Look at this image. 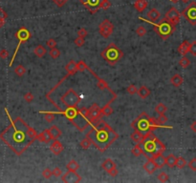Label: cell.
<instances>
[{"label": "cell", "mask_w": 196, "mask_h": 183, "mask_svg": "<svg viewBox=\"0 0 196 183\" xmlns=\"http://www.w3.org/2000/svg\"><path fill=\"white\" fill-rule=\"evenodd\" d=\"M5 113L9 118L10 124L0 134V139L15 155L21 156L36 140L37 133L21 117L17 116L13 119L7 108H5Z\"/></svg>", "instance_id": "6da1fadb"}, {"label": "cell", "mask_w": 196, "mask_h": 183, "mask_svg": "<svg viewBox=\"0 0 196 183\" xmlns=\"http://www.w3.org/2000/svg\"><path fill=\"white\" fill-rule=\"evenodd\" d=\"M86 137L91 139L92 144L100 153H104L119 138V134L100 119L99 122L91 125V130L86 134Z\"/></svg>", "instance_id": "7a4b0ae2"}, {"label": "cell", "mask_w": 196, "mask_h": 183, "mask_svg": "<svg viewBox=\"0 0 196 183\" xmlns=\"http://www.w3.org/2000/svg\"><path fill=\"white\" fill-rule=\"evenodd\" d=\"M55 114L63 115L67 118V120L71 122L80 132L85 131L90 126V121L88 119V109L85 107H68L61 112H57Z\"/></svg>", "instance_id": "3957f363"}, {"label": "cell", "mask_w": 196, "mask_h": 183, "mask_svg": "<svg viewBox=\"0 0 196 183\" xmlns=\"http://www.w3.org/2000/svg\"><path fill=\"white\" fill-rule=\"evenodd\" d=\"M139 144L143 150V154L147 159H152L155 156L163 154L166 151V146L155 136L153 132L145 134L144 139Z\"/></svg>", "instance_id": "277c9868"}, {"label": "cell", "mask_w": 196, "mask_h": 183, "mask_svg": "<svg viewBox=\"0 0 196 183\" xmlns=\"http://www.w3.org/2000/svg\"><path fill=\"white\" fill-rule=\"evenodd\" d=\"M131 127L134 130L139 131L140 133H142L144 136L147 133H151L155 131L157 128H168V129H172L171 126H166L160 124L157 119L154 117H150L145 112H143L142 114H140L137 118H135L134 120L131 122Z\"/></svg>", "instance_id": "5b68a950"}, {"label": "cell", "mask_w": 196, "mask_h": 183, "mask_svg": "<svg viewBox=\"0 0 196 183\" xmlns=\"http://www.w3.org/2000/svg\"><path fill=\"white\" fill-rule=\"evenodd\" d=\"M81 100V95L74 89L69 88L66 90L65 93L60 95V98L58 100L60 104H58L56 108L58 110V112H61V111H63L68 107H77Z\"/></svg>", "instance_id": "8992f818"}, {"label": "cell", "mask_w": 196, "mask_h": 183, "mask_svg": "<svg viewBox=\"0 0 196 183\" xmlns=\"http://www.w3.org/2000/svg\"><path fill=\"white\" fill-rule=\"evenodd\" d=\"M100 57H103L109 65H115L121 60L123 57V53L119 47H117L116 44L110 43L105 49L100 53Z\"/></svg>", "instance_id": "52a82bcc"}, {"label": "cell", "mask_w": 196, "mask_h": 183, "mask_svg": "<svg viewBox=\"0 0 196 183\" xmlns=\"http://www.w3.org/2000/svg\"><path fill=\"white\" fill-rule=\"evenodd\" d=\"M151 23V22H148ZM153 29L156 31V34L158 35L163 40H167L168 39L169 36H171V35L174 33L176 30V26L174 24H172L170 21H168L166 18H163L159 23H155L153 22Z\"/></svg>", "instance_id": "ba28073f"}, {"label": "cell", "mask_w": 196, "mask_h": 183, "mask_svg": "<svg viewBox=\"0 0 196 183\" xmlns=\"http://www.w3.org/2000/svg\"><path fill=\"white\" fill-rule=\"evenodd\" d=\"M14 35H15V37H17V39L18 40V43H17V48H15V51H14V53H13V54L12 59H11V62H10V64H9L10 67L13 65V63L15 57H17V53H18V51H19V48H20V46H21V44L27 42V41L29 40V39H30L31 37H32V35H31V31H30L27 28H25V27H21V28L17 31V33H15Z\"/></svg>", "instance_id": "9c48e42d"}, {"label": "cell", "mask_w": 196, "mask_h": 183, "mask_svg": "<svg viewBox=\"0 0 196 183\" xmlns=\"http://www.w3.org/2000/svg\"><path fill=\"white\" fill-rule=\"evenodd\" d=\"M182 16L189 22L190 25H196V2H191L187 5L182 12Z\"/></svg>", "instance_id": "30bf717a"}, {"label": "cell", "mask_w": 196, "mask_h": 183, "mask_svg": "<svg viewBox=\"0 0 196 183\" xmlns=\"http://www.w3.org/2000/svg\"><path fill=\"white\" fill-rule=\"evenodd\" d=\"M103 115L100 114V108L97 103H93L88 109V119L90 121V126L99 122Z\"/></svg>", "instance_id": "8fae6325"}, {"label": "cell", "mask_w": 196, "mask_h": 183, "mask_svg": "<svg viewBox=\"0 0 196 183\" xmlns=\"http://www.w3.org/2000/svg\"><path fill=\"white\" fill-rule=\"evenodd\" d=\"M104 0H80V3L90 13H96L100 9Z\"/></svg>", "instance_id": "7c38bea8"}, {"label": "cell", "mask_w": 196, "mask_h": 183, "mask_svg": "<svg viewBox=\"0 0 196 183\" xmlns=\"http://www.w3.org/2000/svg\"><path fill=\"white\" fill-rule=\"evenodd\" d=\"M113 30L114 25L109 19H104L99 25V34L104 38H108L113 33Z\"/></svg>", "instance_id": "4fadbf2b"}, {"label": "cell", "mask_w": 196, "mask_h": 183, "mask_svg": "<svg viewBox=\"0 0 196 183\" xmlns=\"http://www.w3.org/2000/svg\"><path fill=\"white\" fill-rule=\"evenodd\" d=\"M87 71H89V73H91L92 75H93V76L96 78V80H97V87L100 89V90H101V91H104V90H108L109 92H110V93L112 94V97H115V98H117V94H116V93L115 92H113L111 89H110V87L108 86V84L104 80V79H101L100 77H99L98 75H97V74L95 73V71H94L92 69H90L89 67L87 68Z\"/></svg>", "instance_id": "5bb4252c"}, {"label": "cell", "mask_w": 196, "mask_h": 183, "mask_svg": "<svg viewBox=\"0 0 196 183\" xmlns=\"http://www.w3.org/2000/svg\"><path fill=\"white\" fill-rule=\"evenodd\" d=\"M180 17H181V13L178 12L176 8L172 7L167 12V13L164 14V18L170 21L172 24H174L175 26H177L180 22Z\"/></svg>", "instance_id": "9a60e30c"}, {"label": "cell", "mask_w": 196, "mask_h": 183, "mask_svg": "<svg viewBox=\"0 0 196 183\" xmlns=\"http://www.w3.org/2000/svg\"><path fill=\"white\" fill-rule=\"evenodd\" d=\"M61 180L65 183H77L81 181V177L77 171H67V173L61 177Z\"/></svg>", "instance_id": "2e32d148"}, {"label": "cell", "mask_w": 196, "mask_h": 183, "mask_svg": "<svg viewBox=\"0 0 196 183\" xmlns=\"http://www.w3.org/2000/svg\"><path fill=\"white\" fill-rule=\"evenodd\" d=\"M146 17L148 18V20H146V19H145V18H142V17H140V19L141 20H144V21H145V22H151V23H153V22H156L157 20H159L160 19V17H161V13H160V12L157 10V9H151V10H149L147 12V13H146Z\"/></svg>", "instance_id": "e0dca14e"}, {"label": "cell", "mask_w": 196, "mask_h": 183, "mask_svg": "<svg viewBox=\"0 0 196 183\" xmlns=\"http://www.w3.org/2000/svg\"><path fill=\"white\" fill-rule=\"evenodd\" d=\"M63 150H64L63 145H62V143L58 139H55L54 142L52 143V145L50 146V151L56 156H58L59 154H61L63 152Z\"/></svg>", "instance_id": "ac0fdd59"}, {"label": "cell", "mask_w": 196, "mask_h": 183, "mask_svg": "<svg viewBox=\"0 0 196 183\" xmlns=\"http://www.w3.org/2000/svg\"><path fill=\"white\" fill-rule=\"evenodd\" d=\"M36 140L40 141L42 143H49L52 139V136L50 134V130L49 129H45L44 131H42L40 134H37Z\"/></svg>", "instance_id": "d6986e66"}, {"label": "cell", "mask_w": 196, "mask_h": 183, "mask_svg": "<svg viewBox=\"0 0 196 183\" xmlns=\"http://www.w3.org/2000/svg\"><path fill=\"white\" fill-rule=\"evenodd\" d=\"M116 98L115 97H112L110 99V101H109L106 105H104L103 108H100V114L103 116H109V115H111L112 113H113V109L111 108V103L113 101H115Z\"/></svg>", "instance_id": "ffe728a7"}, {"label": "cell", "mask_w": 196, "mask_h": 183, "mask_svg": "<svg viewBox=\"0 0 196 183\" xmlns=\"http://www.w3.org/2000/svg\"><path fill=\"white\" fill-rule=\"evenodd\" d=\"M101 168H103L106 173H109L112 169L116 168V163L112 158H105L101 164Z\"/></svg>", "instance_id": "44dd1931"}, {"label": "cell", "mask_w": 196, "mask_h": 183, "mask_svg": "<svg viewBox=\"0 0 196 183\" xmlns=\"http://www.w3.org/2000/svg\"><path fill=\"white\" fill-rule=\"evenodd\" d=\"M144 170L147 173V174H152L156 172V170L158 169L157 168V166L156 164L154 163V161L152 159H148V161H146V163L144 165Z\"/></svg>", "instance_id": "7402d4cb"}, {"label": "cell", "mask_w": 196, "mask_h": 183, "mask_svg": "<svg viewBox=\"0 0 196 183\" xmlns=\"http://www.w3.org/2000/svg\"><path fill=\"white\" fill-rule=\"evenodd\" d=\"M65 71L67 75H73L77 71V62H75L74 60H70L67 65L65 66Z\"/></svg>", "instance_id": "603a6c76"}, {"label": "cell", "mask_w": 196, "mask_h": 183, "mask_svg": "<svg viewBox=\"0 0 196 183\" xmlns=\"http://www.w3.org/2000/svg\"><path fill=\"white\" fill-rule=\"evenodd\" d=\"M190 43L187 41V40H184L181 44L179 45V47H178V53L182 55V57H185V55L189 53V51H190Z\"/></svg>", "instance_id": "cb8c5ba5"}, {"label": "cell", "mask_w": 196, "mask_h": 183, "mask_svg": "<svg viewBox=\"0 0 196 183\" xmlns=\"http://www.w3.org/2000/svg\"><path fill=\"white\" fill-rule=\"evenodd\" d=\"M152 160L154 161V163L156 164L157 168H158V169L163 168V167L166 165V157L163 156V154H159V155L155 156L152 158Z\"/></svg>", "instance_id": "d4e9b609"}, {"label": "cell", "mask_w": 196, "mask_h": 183, "mask_svg": "<svg viewBox=\"0 0 196 183\" xmlns=\"http://www.w3.org/2000/svg\"><path fill=\"white\" fill-rule=\"evenodd\" d=\"M147 5L148 3L146 0H136L134 3V8L138 13H143L147 8Z\"/></svg>", "instance_id": "484cf974"}, {"label": "cell", "mask_w": 196, "mask_h": 183, "mask_svg": "<svg viewBox=\"0 0 196 183\" xmlns=\"http://www.w3.org/2000/svg\"><path fill=\"white\" fill-rule=\"evenodd\" d=\"M184 82V79L182 77L181 75L179 74H175L174 75H172L171 78H170V83L173 85L174 87H176V88H178V87H180Z\"/></svg>", "instance_id": "4316f807"}, {"label": "cell", "mask_w": 196, "mask_h": 183, "mask_svg": "<svg viewBox=\"0 0 196 183\" xmlns=\"http://www.w3.org/2000/svg\"><path fill=\"white\" fill-rule=\"evenodd\" d=\"M137 93H138V95L141 98L145 99V98H147L148 97H149V94L151 93V92L146 86H141L140 89H138V91H137Z\"/></svg>", "instance_id": "83f0119b"}, {"label": "cell", "mask_w": 196, "mask_h": 183, "mask_svg": "<svg viewBox=\"0 0 196 183\" xmlns=\"http://www.w3.org/2000/svg\"><path fill=\"white\" fill-rule=\"evenodd\" d=\"M34 53L36 54V57H38V58H42L44 57V55L47 53V50L46 48L42 45H37L35 50H34Z\"/></svg>", "instance_id": "f1b7e54d"}, {"label": "cell", "mask_w": 196, "mask_h": 183, "mask_svg": "<svg viewBox=\"0 0 196 183\" xmlns=\"http://www.w3.org/2000/svg\"><path fill=\"white\" fill-rule=\"evenodd\" d=\"M49 130H50V134H51V136H52V139L53 140L58 139L61 136V134H62L61 130L58 128V126H56V125L51 126Z\"/></svg>", "instance_id": "f546056e"}, {"label": "cell", "mask_w": 196, "mask_h": 183, "mask_svg": "<svg viewBox=\"0 0 196 183\" xmlns=\"http://www.w3.org/2000/svg\"><path fill=\"white\" fill-rule=\"evenodd\" d=\"M130 138L132 139V141H134L135 143H140L144 139V134L142 133H140L137 130H134L131 134H130Z\"/></svg>", "instance_id": "4dcf8cb0"}, {"label": "cell", "mask_w": 196, "mask_h": 183, "mask_svg": "<svg viewBox=\"0 0 196 183\" xmlns=\"http://www.w3.org/2000/svg\"><path fill=\"white\" fill-rule=\"evenodd\" d=\"M176 156L173 154H170L166 157V164L169 167V168H173L175 167V163H176Z\"/></svg>", "instance_id": "1f68e13d"}, {"label": "cell", "mask_w": 196, "mask_h": 183, "mask_svg": "<svg viewBox=\"0 0 196 183\" xmlns=\"http://www.w3.org/2000/svg\"><path fill=\"white\" fill-rule=\"evenodd\" d=\"M39 114H42V115H44V118H45V120L47 121V122H49V123H51V122H53L54 120H55V118H56V114H55L54 112H39Z\"/></svg>", "instance_id": "d6a6232c"}, {"label": "cell", "mask_w": 196, "mask_h": 183, "mask_svg": "<svg viewBox=\"0 0 196 183\" xmlns=\"http://www.w3.org/2000/svg\"><path fill=\"white\" fill-rule=\"evenodd\" d=\"M26 71H27L26 68H25L24 66H23V65H21V64L14 68V73H15V75H18V76H20V77L24 76L25 74H26Z\"/></svg>", "instance_id": "836d02e7"}, {"label": "cell", "mask_w": 196, "mask_h": 183, "mask_svg": "<svg viewBox=\"0 0 196 183\" xmlns=\"http://www.w3.org/2000/svg\"><path fill=\"white\" fill-rule=\"evenodd\" d=\"M78 168H80V165H78V163L76 160H74V159L70 160L68 162V164L66 165L67 171H77Z\"/></svg>", "instance_id": "e575fe53"}, {"label": "cell", "mask_w": 196, "mask_h": 183, "mask_svg": "<svg viewBox=\"0 0 196 183\" xmlns=\"http://www.w3.org/2000/svg\"><path fill=\"white\" fill-rule=\"evenodd\" d=\"M92 145H93V144H92V141H91V139L88 138V137H85L83 140H81V141L80 142V146H81V148L83 149V150L89 149Z\"/></svg>", "instance_id": "d590c367"}, {"label": "cell", "mask_w": 196, "mask_h": 183, "mask_svg": "<svg viewBox=\"0 0 196 183\" xmlns=\"http://www.w3.org/2000/svg\"><path fill=\"white\" fill-rule=\"evenodd\" d=\"M167 111H168L167 106L164 104H163V103H159V104H157L155 107V112L158 115H163V114L166 113Z\"/></svg>", "instance_id": "8d00e7d4"}, {"label": "cell", "mask_w": 196, "mask_h": 183, "mask_svg": "<svg viewBox=\"0 0 196 183\" xmlns=\"http://www.w3.org/2000/svg\"><path fill=\"white\" fill-rule=\"evenodd\" d=\"M131 153L133 154V156H136V157L140 156L141 155H143V150H142V148H141V146H140L139 143H136V145L132 148Z\"/></svg>", "instance_id": "74e56055"}, {"label": "cell", "mask_w": 196, "mask_h": 183, "mask_svg": "<svg viewBox=\"0 0 196 183\" xmlns=\"http://www.w3.org/2000/svg\"><path fill=\"white\" fill-rule=\"evenodd\" d=\"M187 165V160L185 159L184 157L182 156H179L176 158V163H175V166L177 167L178 169H183L185 168Z\"/></svg>", "instance_id": "f35d334b"}, {"label": "cell", "mask_w": 196, "mask_h": 183, "mask_svg": "<svg viewBox=\"0 0 196 183\" xmlns=\"http://www.w3.org/2000/svg\"><path fill=\"white\" fill-rule=\"evenodd\" d=\"M179 65L181 66L182 68H184V69H187V67L190 65V60L185 55V57H183L181 59L179 60Z\"/></svg>", "instance_id": "ab89813d"}, {"label": "cell", "mask_w": 196, "mask_h": 183, "mask_svg": "<svg viewBox=\"0 0 196 183\" xmlns=\"http://www.w3.org/2000/svg\"><path fill=\"white\" fill-rule=\"evenodd\" d=\"M49 55L51 57V58L57 59L58 57H59L60 51L58 49H57V48H53V49H50V51H49Z\"/></svg>", "instance_id": "60d3db41"}, {"label": "cell", "mask_w": 196, "mask_h": 183, "mask_svg": "<svg viewBox=\"0 0 196 183\" xmlns=\"http://www.w3.org/2000/svg\"><path fill=\"white\" fill-rule=\"evenodd\" d=\"M157 178H158V180L160 182H168L169 180V177L168 174L167 173L164 172H162L158 174V177H157Z\"/></svg>", "instance_id": "b9f144b4"}, {"label": "cell", "mask_w": 196, "mask_h": 183, "mask_svg": "<svg viewBox=\"0 0 196 183\" xmlns=\"http://www.w3.org/2000/svg\"><path fill=\"white\" fill-rule=\"evenodd\" d=\"M77 71H84L85 70H87L88 66L86 65V63L82 60L77 62Z\"/></svg>", "instance_id": "7bdbcfd3"}, {"label": "cell", "mask_w": 196, "mask_h": 183, "mask_svg": "<svg viewBox=\"0 0 196 183\" xmlns=\"http://www.w3.org/2000/svg\"><path fill=\"white\" fill-rule=\"evenodd\" d=\"M146 33H147V31H146V29L144 27V26H140V27H138L137 29H136V34H137V35H139V36H144V35H146Z\"/></svg>", "instance_id": "ee69618b"}, {"label": "cell", "mask_w": 196, "mask_h": 183, "mask_svg": "<svg viewBox=\"0 0 196 183\" xmlns=\"http://www.w3.org/2000/svg\"><path fill=\"white\" fill-rule=\"evenodd\" d=\"M46 46L49 48V49H53V48L57 47V41L55 40L54 38H50L46 41Z\"/></svg>", "instance_id": "f6af8a7d"}, {"label": "cell", "mask_w": 196, "mask_h": 183, "mask_svg": "<svg viewBox=\"0 0 196 183\" xmlns=\"http://www.w3.org/2000/svg\"><path fill=\"white\" fill-rule=\"evenodd\" d=\"M137 91H138V89H137V87L135 86V85H133V84H131V85H129L127 88H126V92L129 93V94H135V93H137Z\"/></svg>", "instance_id": "bcb514c9"}, {"label": "cell", "mask_w": 196, "mask_h": 183, "mask_svg": "<svg viewBox=\"0 0 196 183\" xmlns=\"http://www.w3.org/2000/svg\"><path fill=\"white\" fill-rule=\"evenodd\" d=\"M74 43H75L77 47H81V46H83L84 43H85V39H84V37L77 36V37L75 39V40H74Z\"/></svg>", "instance_id": "7dc6e473"}, {"label": "cell", "mask_w": 196, "mask_h": 183, "mask_svg": "<svg viewBox=\"0 0 196 183\" xmlns=\"http://www.w3.org/2000/svg\"><path fill=\"white\" fill-rule=\"evenodd\" d=\"M42 176L44 177V178L49 179V178L53 176V173H52V171H51L49 168H46V169H44L43 172H42Z\"/></svg>", "instance_id": "c3c4849f"}, {"label": "cell", "mask_w": 196, "mask_h": 183, "mask_svg": "<svg viewBox=\"0 0 196 183\" xmlns=\"http://www.w3.org/2000/svg\"><path fill=\"white\" fill-rule=\"evenodd\" d=\"M110 7H111V3H110V1H109V0H104L103 3H101L100 9H101V10H104V11H106V10H108Z\"/></svg>", "instance_id": "681fc988"}, {"label": "cell", "mask_w": 196, "mask_h": 183, "mask_svg": "<svg viewBox=\"0 0 196 183\" xmlns=\"http://www.w3.org/2000/svg\"><path fill=\"white\" fill-rule=\"evenodd\" d=\"M24 100L27 102V103H31L33 100H34V94L32 93H26L24 94Z\"/></svg>", "instance_id": "f907efd6"}, {"label": "cell", "mask_w": 196, "mask_h": 183, "mask_svg": "<svg viewBox=\"0 0 196 183\" xmlns=\"http://www.w3.org/2000/svg\"><path fill=\"white\" fill-rule=\"evenodd\" d=\"M189 53H190L193 57H196V41H193V42L190 43Z\"/></svg>", "instance_id": "816d5d0a"}, {"label": "cell", "mask_w": 196, "mask_h": 183, "mask_svg": "<svg viewBox=\"0 0 196 183\" xmlns=\"http://www.w3.org/2000/svg\"><path fill=\"white\" fill-rule=\"evenodd\" d=\"M87 35H88V31H87V30L86 29H84V28H81V29H80L77 31V36H80V37H86L87 36Z\"/></svg>", "instance_id": "f5cc1de1"}, {"label": "cell", "mask_w": 196, "mask_h": 183, "mask_svg": "<svg viewBox=\"0 0 196 183\" xmlns=\"http://www.w3.org/2000/svg\"><path fill=\"white\" fill-rule=\"evenodd\" d=\"M52 1L56 4L58 8H61V7H63L69 0H52Z\"/></svg>", "instance_id": "db71d44e"}, {"label": "cell", "mask_w": 196, "mask_h": 183, "mask_svg": "<svg viewBox=\"0 0 196 183\" xmlns=\"http://www.w3.org/2000/svg\"><path fill=\"white\" fill-rule=\"evenodd\" d=\"M157 121H158L160 124L164 125V123H167V121H168V117H167V115H164V114L160 115H159V117H158V119H157Z\"/></svg>", "instance_id": "11a10c76"}, {"label": "cell", "mask_w": 196, "mask_h": 183, "mask_svg": "<svg viewBox=\"0 0 196 183\" xmlns=\"http://www.w3.org/2000/svg\"><path fill=\"white\" fill-rule=\"evenodd\" d=\"M189 167L191 171L196 172V158H192V159L189 162Z\"/></svg>", "instance_id": "9f6ffc18"}, {"label": "cell", "mask_w": 196, "mask_h": 183, "mask_svg": "<svg viewBox=\"0 0 196 183\" xmlns=\"http://www.w3.org/2000/svg\"><path fill=\"white\" fill-rule=\"evenodd\" d=\"M52 173H53V176L58 177V178L62 176V171L58 168V167H56V168H55V169L52 171Z\"/></svg>", "instance_id": "6f0895ef"}, {"label": "cell", "mask_w": 196, "mask_h": 183, "mask_svg": "<svg viewBox=\"0 0 196 183\" xmlns=\"http://www.w3.org/2000/svg\"><path fill=\"white\" fill-rule=\"evenodd\" d=\"M8 57H9V52H8L6 49H2L0 51V57L2 59H6Z\"/></svg>", "instance_id": "680465c9"}, {"label": "cell", "mask_w": 196, "mask_h": 183, "mask_svg": "<svg viewBox=\"0 0 196 183\" xmlns=\"http://www.w3.org/2000/svg\"><path fill=\"white\" fill-rule=\"evenodd\" d=\"M109 174H110L111 177H113V178H116L117 176H118V174H119V171H118V169H117V167L116 168H114V169H112L110 172L108 173Z\"/></svg>", "instance_id": "91938a15"}, {"label": "cell", "mask_w": 196, "mask_h": 183, "mask_svg": "<svg viewBox=\"0 0 196 183\" xmlns=\"http://www.w3.org/2000/svg\"><path fill=\"white\" fill-rule=\"evenodd\" d=\"M8 17V13L2 9L1 7H0V18H4V19H7Z\"/></svg>", "instance_id": "94428289"}, {"label": "cell", "mask_w": 196, "mask_h": 183, "mask_svg": "<svg viewBox=\"0 0 196 183\" xmlns=\"http://www.w3.org/2000/svg\"><path fill=\"white\" fill-rule=\"evenodd\" d=\"M190 129L191 131H193L194 133H196V121H193L190 125Z\"/></svg>", "instance_id": "6125c7cd"}, {"label": "cell", "mask_w": 196, "mask_h": 183, "mask_svg": "<svg viewBox=\"0 0 196 183\" xmlns=\"http://www.w3.org/2000/svg\"><path fill=\"white\" fill-rule=\"evenodd\" d=\"M5 21H6V19H4V18H0V29H1V28L4 26Z\"/></svg>", "instance_id": "be15d7a7"}, {"label": "cell", "mask_w": 196, "mask_h": 183, "mask_svg": "<svg viewBox=\"0 0 196 183\" xmlns=\"http://www.w3.org/2000/svg\"><path fill=\"white\" fill-rule=\"evenodd\" d=\"M170 1H171L172 3H177V2L179 1V0H170Z\"/></svg>", "instance_id": "e7e4bbea"}, {"label": "cell", "mask_w": 196, "mask_h": 183, "mask_svg": "<svg viewBox=\"0 0 196 183\" xmlns=\"http://www.w3.org/2000/svg\"><path fill=\"white\" fill-rule=\"evenodd\" d=\"M182 1H183L184 3H187V2H189V1H190V0H182Z\"/></svg>", "instance_id": "03108f58"}]
</instances>
